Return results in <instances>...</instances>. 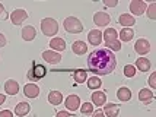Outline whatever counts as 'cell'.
I'll list each match as a JSON object with an SVG mask.
<instances>
[{
  "label": "cell",
  "mask_w": 156,
  "mask_h": 117,
  "mask_svg": "<svg viewBox=\"0 0 156 117\" xmlns=\"http://www.w3.org/2000/svg\"><path fill=\"white\" fill-rule=\"evenodd\" d=\"M136 68L133 66V64H127V66H124V76L126 78H134L136 76Z\"/></svg>",
  "instance_id": "obj_31"
},
{
  "label": "cell",
  "mask_w": 156,
  "mask_h": 117,
  "mask_svg": "<svg viewBox=\"0 0 156 117\" xmlns=\"http://www.w3.org/2000/svg\"><path fill=\"white\" fill-rule=\"evenodd\" d=\"M41 31H42V34L47 35V37L55 35L58 32V24L53 18H44L41 21Z\"/></svg>",
  "instance_id": "obj_3"
},
{
  "label": "cell",
  "mask_w": 156,
  "mask_h": 117,
  "mask_svg": "<svg viewBox=\"0 0 156 117\" xmlns=\"http://www.w3.org/2000/svg\"><path fill=\"white\" fill-rule=\"evenodd\" d=\"M72 50H73V53L77 56H83L86 53V50H88V46H86V42L85 41H75L72 44Z\"/></svg>",
  "instance_id": "obj_24"
},
{
  "label": "cell",
  "mask_w": 156,
  "mask_h": 117,
  "mask_svg": "<svg viewBox=\"0 0 156 117\" xmlns=\"http://www.w3.org/2000/svg\"><path fill=\"white\" fill-rule=\"evenodd\" d=\"M150 66H152L150 60H149V59H144V57H139V59L136 60V64H134L136 70H140V72H143V73L149 72Z\"/></svg>",
  "instance_id": "obj_14"
},
{
  "label": "cell",
  "mask_w": 156,
  "mask_h": 117,
  "mask_svg": "<svg viewBox=\"0 0 156 117\" xmlns=\"http://www.w3.org/2000/svg\"><path fill=\"white\" fill-rule=\"evenodd\" d=\"M86 72L88 70H83V69H77L75 70V73H73V78H75V81L77 83H83L86 81Z\"/></svg>",
  "instance_id": "obj_28"
},
{
  "label": "cell",
  "mask_w": 156,
  "mask_h": 117,
  "mask_svg": "<svg viewBox=\"0 0 156 117\" xmlns=\"http://www.w3.org/2000/svg\"><path fill=\"white\" fill-rule=\"evenodd\" d=\"M0 117H13V113L9 110H5V111H0Z\"/></svg>",
  "instance_id": "obj_37"
},
{
  "label": "cell",
  "mask_w": 156,
  "mask_h": 117,
  "mask_svg": "<svg viewBox=\"0 0 156 117\" xmlns=\"http://www.w3.org/2000/svg\"><path fill=\"white\" fill-rule=\"evenodd\" d=\"M50 47L53 51L55 53H58V51H64L66 50V41L60 38V37H54V38H51V41H50Z\"/></svg>",
  "instance_id": "obj_12"
},
{
  "label": "cell",
  "mask_w": 156,
  "mask_h": 117,
  "mask_svg": "<svg viewBox=\"0 0 156 117\" xmlns=\"http://www.w3.org/2000/svg\"><path fill=\"white\" fill-rule=\"evenodd\" d=\"M117 98H118L121 103L130 101V100H131V91H130L127 86H121L120 90L117 91Z\"/></svg>",
  "instance_id": "obj_25"
},
{
  "label": "cell",
  "mask_w": 156,
  "mask_h": 117,
  "mask_svg": "<svg viewBox=\"0 0 156 117\" xmlns=\"http://www.w3.org/2000/svg\"><path fill=\"white\" fill-rule=\"evenodd\" d=\"M6 44H7L6 37H5V35H3V34H2V32H0V48H2V47H5Z\"/></svg>",
  "instance_id": "obj_36"
},
{
  "label": "cell",
  "mask_w": 156,
  "mask_h": 117,
  "mask_svg": "<svg viewBox=\"0 0 156 117\" xmlns=\"http://www.w3.org/2000/svg\"><path fill=\"white\" fill-rule=\"evenodd\" d=\"M130 12H131V16H142L144 12H146V9H147V5H146V2H143V0H131L130 2Z\"/></svg>",
  "instance_id": "obj_4"
},
{
  "label": "cell",
  "mask_w": 156,
  "mask_h": 117,
  "mask_svg": "<svg viewBox=\"0 0 156 117\" xmlns=\"http://www.w3.org/2000/svg\"><path fill=\"white\" fill-rule=\"evenodd\" d=\"M104 5L108 7H115L118 5V2L117 0H104Z\"/></svg>",
  "instance_id": "obj_34"
},
{
  "label": "cell",
  "mask_w": 156,
  "mask_h": 117,
  "mask_svg": "<svg viewBox=\"0 0 156 117\" xmlns=\"http://www.w3.org/2000/svg\"><path fill=\"white\" fill-rule=\"evenodd\" d=\"M88 41H89V44H92V46L98 47V46L102 42V32L99 31V29H92V31H89Z\"/></svg>",
  "instance_id": "obj_13"
},
{
  "label": "cell",
  "mask_w": 156,
  "mask_h": 117,
  "mask_svg": "<svg viewBox=\"0 0 156 117\" xmlns=\"http://www.w3.org/2000/svg\"><path fill=\"white\" fill-rule=\"evenodd\" d=\"M31 111V104L25 103V101H22V103H19L16 107H15V114L18 117H23L27 116L28 113Z\"/></svg>",
  "instance_id": "obj_21"
},
{
  "label": "cell",
  "mask_w": 156,
  "mask_h": 117,
  "mask_svg": "<svg viewBox=\"0 0 156 117\" xmlns=\"http://www.w3.org/2000/svg\"><path fill=\"white\" fill-rule=\"evenodd\" d=\"M134 51H136L137 54H140L142 57H144L150 51V42L147 40H144V38L137 40L136 44H134Z\"/></svg>",
  "instance_id": "obj_5"
},
{
  "label": "cell",
  "mask_w": 156,
  "mask_h": 117,
  "mask_svg": "<svg viewBox=\"0 0 156 117\" xmlns=\"http://www.w3.org/2000/svg\"><path fill=\"white\" fill-rule=\"evenodd\" d=\"M3 12H5V6H3V5L0 3V15L3 13Z\"/></svg>",
  "instance_id": "obj_40"
},
{
  "label": "cell",
  "mask_w": 156,
  "mask_h": 117,
  "mask_svg": "<svg viewBox=\"0 0 156 117\" xmlns=\"http://www.w3.org/2000/svg\"><path fill=\"white\" fill-rule=\"evenodd\" d=\"M133 37H134V31L131 28H122L121 32L118 34V40H121L124 42H129L133 40Z\"/></svg>",
  "instance_id": "obj_26"
},
{
  "label": "cell",
  "mask_w": 156,
  "mask_h": 117,
  "mask_svg": "<svg viewBox=\"0 0 156 117\" xmlns=\"http://www.w3.org/2000/svg\"><path fill=\"white\" fill-rule=\"evenodd\" d=\"M153 98H155V94L150 90H146V88H144V90H140V92H139V100H140L144 105H147V104L152 103Z\"/></svg>",
  "instance_id": "obj_18"
},
{
  "label": "cell",
  "mask_w": 156,
  "mask_h": 117,
  "mask_svg": "<svg viewBox=\"0 0 156 117\" xmlns=\"http://www.w3.org/2000/svg\"><path fill=\"white\" fill-rule=\"evenodd\" d=\"M64 105H66V108L70 111L79 110V107H80V98L77 95H69L67 98L64 100Z\"/></svg>",
  "instance_id": "obj_9"
},
{
  "label": "cell",
  "mask_w": 156,
  "mask_h": 117,
  "mask_svg": "<svg viewBox=\"0 0 156 117\" xmlns=\"http://www.w3.org/2000/svg\"><path fill=\"white\" fill-rule=\"evenodd\" d=\"M102 40H105V42L115 41V40H118V32H117L114 28H107L102 32Z\"/></svg>",
  "instance_id": "obj_23"
},
{
  "label": "cell",
  "mask_w": 156,
  "mask_h": 117,
  "mask_svg": "<svg viewBox=\"0 0 156 117\" xmlns=\"http://www.w3.org/2000/svg\"><path fill=\"white\" fill-rule=\"evenodd\" d=\"M48 103L51 105H60L63 103V94L60 91H50L48 94Z\"/></svg>",
  "instance_id": "obj_22"
},
{
  "label": "cell",
  "mask_w": 156,
  "mask_h": 117,
  "mask_svg": "<svg viewBox=\"0 0 156 117\" xmlns=\"http://www.w3.org/2000/svg\"><path fill=\"white\" fill-rule=\"evenodd\" d=\"M63 27H64V29L67 31L69 34H80L83 31V24L75 16L66 18L64 22H63Z\"/></svg>",
  "instance_id": "obj_2"
},
{
  "label": "cell",
  "mask_w": 156,
  "mask_h": 117,
  "mask_svg": "<svg viewBox=\"0 0 156 117\" xmlns=\"http://www.w3.org/2000/svg\"><path fill=\"white\" fill-rule=\"evenodd\" d=\"M105 48L109 50V51H120V50H121V41H120V40H115V41L105 42Z\"/></svg>",
  "instance_id": "obj_29"
},
{
  "label": "cell",
  "mask_w": 156,
  "mask_h": 117,
  "mask_svg": "<svg viewBox=\"0 0 156 117\" xmlns=\"http://www.w3.org/2000/svg\"><path fill=\"white\" fill-rule=\"evenodd\" d=\"M94 114V117H105V114L102 113V110H98V111H94L92 113Z\"/></svg>",
  "instance_id": "obj_38"
},
{
  "label": "cell",
  "mask_w": 156,
  "mask_h": 117,
  "mask_svg": "<svg viewBox=\"0 0 156 117\" xmlns=\"http://www.w3.org/2000/svg\"><path fill=\"white\" fill-rule=\"evenodd\" d=\"M80 113L82 114H92L94 113V105H92V103H83L80 104Z\"/></svg>",
  "instance_id": "obj_30"
},
{
  "label": "cell",
  "mask_w": 156,
  "mask_h": 117,
  "mask_svg": "<svg viewBox=\"0 0 156 117\" xmlns=\"http://www.w3.org/2000/svg\"><path fill=\"white\" fill-rule=\"evenodd\" d=\"M109 22H111V16L107 12H96L94 15V24L96 27H107Z\"/></svg>",
  "instance_id": "obj_8"
},
{
  "label": "cell",
  "mask_w": 156,
  "mask_h": 117,
  "mask_svg": "<svg viewBox=\"0 0 156 117\" xmlns=\"http://www.w3.org/2000/svg\"><path fill=\"white\" fill-rule=\"evenodd\" d=\"M118 22H120V25H122L124 28H131L136 24V19H134V16H131L130 13H122V15H120Z\"/></svg>",
  "instance_id": "obj_19"
},
{
  "label": "cell",
  "mask_w": 156,
  "mask_h": 117,
  "mask_svg": "<svg viewBox=\"0 0 156 117\" xmlns=\"http://www.w3.org/2000/svg\"><path fill=\"white\" fill-rule=\"evenodd\" d=\"M47 73V70L44 66H41V64H34V68L28 72V78L31 79V81H37V79H41V78H44Z\"/></svg>",
  "instance_id": "obj_7"
},
{
  "label": "cell",
  "mask_w": 156,
  "mask_h": 117,
  "mask_svg": "<svg viewBox=\"0 0 156 117\" xmlns=\"http://www.w3.org/2000/svg\"><path fill=\"white\" fill-rule=\"evenodd\" d=\"M146 13H147V18L149 19H156V3H150L147 9H146Z\"/></svg>",
  "instance_id": "obj_32"
},
{
  "label": "cell",
  "mask_w": 156,
  "mask_h": 117,
  "mask_svg": "<svg viewBox=\"0 0 156 117\" xmlns=\"http://www.w3.org/2000/svg\"><path fill=\"white\" fill-rule=\"evenodd\" d=\"M42 59L47 63H50V64H57V63H60L61 56L60 53H55L53 50H47V51L42 53Z\"/></svg>",
  "instance_id": "obj_10"
},
{
  "label": "cell",
  "mask_w": 156,
  "mask_h": 117,
  "mask_svg": "<svg viewBox=\"0 0 156 117\" xmlns=\"http://www.w3.org/2000/svg\"><path fill=\"white\" fill-rule=\"evenodd\" d=\"M35 37H37V31H35V28L32 25L22 28V38L25 41H32V40H35Z\"/></svg>",
  "instance_id": "obj_20"
},
{
  "label": "cell",
  "mask_w": 156,
  "mask_h": 117,
  "mask_svg": "<svg viewBox=\"0 0 156 117\" xmlns=\"http://www.w3.org/2000/svg\"><path fill=\"white\" fill-rule=\"evenodd\" d=\"M102 113L107 117H117L118 113H120V105H117V104H114V103H109V104H107V105H104Z\"/></svg>",
  "instance_id": "obj_15"
},
{
  "label": "cell",
  "mask_w": 156,
  "mask_h": 117,
  "mask_svg": "<svg viewBox=\"0 0 156 117\" xmlns=\"http://www.w3.org/2000/svg\"><path fill=\"white\" fill-rule=\"evenodd\" d=\"M101 79L98 78V76H92V78H89L88 79V88L89 90H94V91H99L101 88Z\"/></svg>",
  "instance_id": "obj_27"
},
{
  "label": "cell",
  "mask_w": 156,
  "mask_h": 117,
  "mask_svg": "<svg viewBox=\"0 0 156 117\" xmlns=\"http://www.w3.org/2000/svg\"><path fill=\"white\" fill-rule=\"evenodd\" d=\"M23 95L28 98H37L40 95V86L35 83H27L23 86Z\"/></svg>",
  "instance_id": "obj_11"
},
{
  "label": "cell",
  "mask_w": 156,
  "mask_h": 117,
  "mask_svg": "<svg viewBox=\"0 0 156 117\" xmlns=\"http://www.w3.org/2000/svg\"><path fill=\"white\" fill-rule=\"evenodd\" d=\"M117 59L112 51L107 50L105 47L96 48L88 56V68L98 76L109 75L115 70Z\"/></svg>",
  "instance_id": "obj_1"
},
{
  "label": "cell",
  "mask_w": 156,
  "mask_h": 117,
  "mask_svg": "<svg viewBox=\"0 0 156 117\" xmlns=\"http://www.w3.org/2000/svg\"><path fill=\"white\" fill-rule=\"evenodd\" d=\"M5 91L9 95H16L19 92V83L16 82L15 79H9V81L5 82Z\"/></svg>",
  "instance_id": "obj_16"
},
{
  "label": "cell",
  "mask_w": 156,
  "mask_h": 117,
  "mask_svg": "<svg viewBox=\"0 0 156 117\" xmlns=\"http://www.w3.org/2000/svg\"><path fill=\"white\" fill-rule=\"evenodd\" d=\"M55 117H73V114H70L67 111H58V113L55 114Z\"/></svg>",
  "instance_id": "obj_35"
},
{
  "label": "cell",
  "mask_w": 156,
  "mask_h": 117,
  "mask_svg": "<svg viewBox=\"0 0 156 117\" xmlns=\"http://www.w3.org/2000/svg\"><path fill=\"white\" fill-rule=\"evenodd\" d=\"M28 19V12L23 9H15L13 12L10 13V21L13 25H20L23 21Z\"/></svg>",
  "instance_id": "obj_6"
},
{
  "label": "cell",
  "mask_w": 156,
  "mask_h": 117,
  "mask_svg": "<svg viewBox=\"0 0 156 117\" xmlns=\"http://www.w3.org/2000/svg\"><path fill=\"white\" fill-rule=\"evenodd\" d=\"M105 103H107V95H105V92H102V91H95V92L92 94V105L101 107V105H105Z\"/></svg>",
  "instance_id": "obj_17"
},
{
  "label": "cell",
  "mask_w": 156,
  "mask_h": 117,
  "mask_svg": "<svg viewBox=\"0 0 156 117\" xmlns=\"http://www.w3.org/2000/svg\"><path fill=\"white\" fill-rule=\"evenodd\" d=\"M149 86L152 88V90H156V72H153L152 75L149 76Z\"/></svg>",
  "instance_id": "obj_33"
},
{
  "label": "cell",
  "mask_w": 156,
  "mask_h": 117,
  "mask_svg": "<svg viewBox=\"0 0 156 117\" xmlns=\"http://www.w3.org/2000/svg\"><path fill=\"white\" fill-rule=\"evenodd\" d=\"M5 101H6V97L3 95V94H0V105H2V104L5 103Z\"/></svg>",
  "instance_id": "obj_39"
}]
</instances>
